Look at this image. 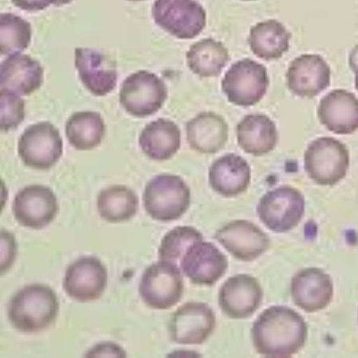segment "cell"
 Listing matches in <instances>:
<instances>
[{"label":"cell","mask_w":358,"mask_h":358,"mask_svg":"<svg viewBox=\"0 0 358 358\" xmlns=\"http://www.w3.org/2000/svg\"><path fill=\"white\" fill-rule=\"evenodd\" d=\"M308 327L304 318L285 306L266 309L252 328V339L256 352L271 358H287L305 346Z\"/></svg>","instance_id":"obj_1"},{"label":"cell","mask_w":358,"mask_h":358,"mask_svg":"<svg viewBox=\"0 0 358 358\" xmlns=\"http://www.w3.org/2000/svg\"><path fill=\"white\" fill-rule=\"evenodd\" d=\"M59 309L57 294L51 287L33 284L22 288L11 298L8 319L18 331L37 334L55 322Z\"/></svg>","instance_id":"obj_2"},{"label":"cell","mask_w":358,"mask_h":358,"mask_svg":"<svg viewBox=\"0 0 358 358\" xmlns=\"http://www.w3.org/2000/svg\"><path fill=\"white\" fill-rule=\"evenodd\" d=\"M191 190L179 176L163 173L151 179L146 185L143 206L153 220L169 222L182 218L191 205Z\"/></svg>","instance_id":"obj_3"},{"label":"cell","mask_w":358,"mask_h":358,"mask_svg":"<svg viewBox=\"0 0 358 358\" xmlns=\"http://www.w3.org/2000/svg\"><path fill=\"white\" fill-rule=\"evenodd\" d=\"M350 157L348 147L333 137H320L308 146L304 156L305 170L313 182L334 187L348 174Z\"/></svg>","instance_id":"obj_4"},{"label":"cell","mask_w":358,"mask_h":358,"mask_svg":"<svg viewBox=\"0 0 358 358\" xmlns=\"http://www.w3.org/2000/svg\"><path fill=\"white\" fill-rule=\"evenodd\" d=\"M176 264L160 260L145 268L140 282L139 294L148 308L166 310L182 301L185 281Z\"/></svg>","instance_id":"obj_5"},{"label":"cell","mask_w":358,"mask_h":358,"mask_svg":"<svg viewBox=\"0 0 358 358\" xmlns=\"http://www.w3.org/2000/svg\"><path fill=\"white\" fill-rule=\"evenodd\" d=\"M305 212L304 196L288 185L268 192L260 199L257 208L260 221L275 233L292 230L301 223Z\"/></svg>","instance_id":"obj_6"},{"label":"cell","mask_w":358,"mask_h":358,"mask_svg":"<svg viewBox=\"0 0 358 358\" xmlns=\"http://www.w3.org/2000/svg\"><path fill=\"white\" fill-rule=\"evenodd\" d=\"M270 85L264 66L245 58L234 64L222 82V91L231 103L242 107L253 106L264 97Z\"/></svg>","instance_id":"obj_7"},{"label":"cell","mask_w":358,"mask_h":358,"mask_svg":"<svg viewBox=\"0 0 358 358\" xmlns=\"http://www.w3.org/2000/svg\"><path fill=\"white\" fill-rule=\"evenodd\" d=\"M153 18L171 36L192 40L199 36L206 25V13L196 0H156Z\"/></svg>","instance_id":"obj_8"},{"label":"cell","mask_w":358,"mask_h":358,"mask_svg":"<svg viewBox=\"0 0 358 358\" xmlns=\"http://www.w3.org/2000/svg\"><path fill=\"white\" fill-rule=\"evenodd\" d=\"M119 98L128 113L145 117L154 115L162 108L168 98V88L155 73L139 71L124 81Z\"/></svg>","instance_id":"obj_9"},{"label":"cell","mask_w":358,"mask_h":358,"mask_svg":"<svg viewBox=\"0 0 358 358\" xmlns=\"http://www.w3.org/2000/svg\"><path fill=\"white\" fill-rule=\"evenodd\" d=\"M63 149L61 134L48 122L28 127L17 145L18 155L23 164L37 170L52 168L62 157Z\"/></svg>","instance_id":"obj_10"},{"label":"cell","mask_w":358,"mask_h":358,"mask_svg":"<svg viewBox=\"0 0 358 358\" xmlns=\"http://www.w3.org/2000/svg\"><path fill=\"white\" fill-rule=\"evenodd\" d=\"M216 324V315L210 306L190 302L179 307L171 315L169 333L171 341L176 344L198 345L211 337Z\"/></svg>","instance_id":"obj_11"},{"label":"cell","mask_w":358,"mask_h":358,"mask_svg":"<svg viewBox=\"0 0 358 358\" xmlns=\"http://www.w3.org/2000/svg\"><path fill=\"white\" fill-rule=\"evenodd\" d=\"M214 237L232 257L245 262L257 259L271 245L270 237L260 227L245 220L229 222Z\"/></svg>","instance_id":"obj_12"},{"label":"cell","mask_w":358,"mask_h":358,"mask_svg":"<svg viewBox=\"0 0 358 358\" xmlns=\"http://www.w3.org/2000/svg\"><path fill=\"white\" fill-rule=\"evenodd\" d=\"M59 211L52 189L41 185H29L18 192L13 203L16 221L22 227L40 230L50 224Z\"/></svg>","instance_id":"obj_13"},{"label":"cell","mask_w":358,"mask_h":358,"mask_svg":"<svg viewBox=\"0 0 358 358\" xmlns=\"http://www.w3.org/2000/svg\"><path fill=\"white\" fill-rule=\"evenodd\" d=\"M107 284V268L102 262L96 257H84L69 266L63 286L73 300L88 303L99 300Z\"/></svg>","instance_id":"obj_14"},{"label":"cell","mask_w":358,"mask_h":358,"mask_svg":"<svg viewBox=\"0 0 358 358\" xmlns=\"http://www.w3.org/2000/svg\"><path fill=\"white\" fill-rule=\"evenodd\" d=\"M264 292L259 280L248 274L229 278L221 287L218 294L222 313L233 320L252 317L262 306Z\"/></svg>","instance_id":"obj_15"},{"label":"cell","mask_w":358,"mask_h":358,"mask_svg":"<svg viewBox=\"0 0 358 358\" xmlns=\"http://www.w3.org/2000/svg\"><path fill=\"white\" fill-rule=\"evenodd\" d=\"M286 80L287 87L294 95L312 99L330 86L331 70L321 55L303 54L290 63Z\"/></svg>","instance_id":"obj_16"},{"label":"cell","mask_w":358,"mask_h":358,"mask_svg":"<svg viewBox=\"0 0 358 358\" xmlns=\"http://www.w3.org/2000/svg\"><path fill=\"white\" fill-rule=\"evenodd\" d=\"M182 270L194 285L213 286L227 272L226 255L214 244L203 241L191 245L180 260Z\"/></svg>","instance_id":"obj_17"},{"label":"cell","mask_w":358,"mask_h":358,"mask_svg":"<svg viewBox=\"0 0 358 358\" xmlns=\"http://www.w3.org/2000/svg\"><path fill=\"white\" fill-rule=\"evenodd\" d=\"M290 292L292 301L298 308L313 313L331 303L334 286L329 275L320 268L310 267L298 272L292 278Z\"/></svg>","instance_id":"obj_18"},{"label":"cell","mask_w":358,"mask_h":358,"mask_svg":"<svg viewBox=\"0 0 358 358\" xmlns=\"http://www.w3.org/2000/svg\"><path fill=\"white\" fill-rule=\"evenodd\" d=\"M75 65L79 77L90 92L96 96H105L116 86L117 73L113 59L92 48L75 50Z\"/></svg>","instance_id":"obj_19"},{"label":"cell","mask_w":358,"mask_h":358,"mask_svg":"<svg viewBox=\"0 0 358 358\" xmlns=\"http://www.w3.org/2000/svg\"><path fill=\"white\" fill-rule=\"evenodd\" d=\"M320 122L338 135L358 131V98L344 89H336L323 97L317 108Z\"/></svg>","instance_id":"obj_20"},{"label":"cell","mask_w":358,"mask_h":358,"mask_svg":"<svg viewBox=\"0 0 358 358\" xmlns=\"http://www.w3.org/2000/svg\"><path fill=\"white\" fill-rule=\"evenodd\" d=\"M208 183L218 194L232 198L245 192L251 183L252 172L249 163L241 156L226 155L211 165Z\"/></svg>","instance_id":"obj_21"},{"label":"cell","mask_w":358,"mask_h":358,"mask_svg":"<svg viewBox=\"0 0 358 358\" xmlns=\"http://www.w3.org/2000/svg\"><path fill=\"white\" fill-rule=\"evenodd\" d=\"M44 69L36 59L16 53L0 66V85L18 95L29 96L41 87Z\"/></svg>","instance_id":"obj_22"},{"label":"cell","mask_w":358,"mask_h":358,"mask_svg":"<svg viewBox=\"0 0 358 358\" xmlns=\"http://www.w3.org/2000/svg\"><path fill=\"white\" fill-rule=\"evenodd\" d=\"M186 133L192 150L202 155H214L226 145L229 127L220 115L202 112L188 122Z\"/></svg>","instance_id":"obj_23"},{"label":"cell","mask_w":358,"mask_h":358,"mask_svg":"<svg viewBox=\"0 0 358 358\" xmlns=\"http://www.w3.org/2000/svg\"><path fill=\"white\" fill-rule=\"evenodd\" d=\"M238 145L254 157L272 152L279 142V133L275 122L264 114L246 115L236 127Z\"/></svg>","instance_id":"obj_24"},{"label":"cell","mask_w":358,"mask_h":358,"mask_svg":"<svg viewBox=\"0 0 358 358\" xmlns=\"http://www.w3.org/2000/svg\"><path fill=\"white\" fill-rule=\"evenodd\" d=\"M138 143L142 152L149 159L157 162L167 161L173 157L181 148V131L172 121L159 118L143 129Z\"/></svg>","instance_id":"obj_25"},{"label":"cell","mask_w":358,"mask_h":358,"mask_svg":"<svg viewBox=\"0 0 358 358\" xmlns=\"http://www.w3.org/2000/svg\"><path fill=\"white\" fill-rule=\"evenodd\" d=\"M291 34L277 20L258 22L251 29L248 38L250 48L257 57L266 62L276 61L289 49Z\"/></svg>","instance_id":"obj_26"},{"label":"cell","mask_w":358,"mask_h":358,"mask_svg":"<svg viewBox=\"0 0 358 358\" xmlns=\"http://www.w3.org/2000/svg\"><path fill=\"white\" fill-rule=\"evenodd\" d=\"M190 71L201 78L218 76L230 61L225 45L213 38H205L193 44L187 52Z\"/></svg>","instance_id":"obj_27"},{"label":"cell","mask_w":358,"mask_h":358,"mask_svg":"<svg viewBox=\"0 0 358 358\" xmlns=\"http://www.w3.org/2000/svg\"><path fill=\"white\" fill-rule=\"evenodd\" d=\"M138 206L136 192L124 185H113L103 189L97 199L100 217L113 224L131 220L137 214Z\"/></svg>","instance_id":"obj_28"},{"label":"cell","mask_w":358,"mask_h":358,"mask_svg":"<svg viewBox=\"0 0 358 358\" xmlns=\"http://www.w3.org/2000/svg\"><path fill=\"white\" fill-rule=\"evenodd\" d=\"M106 133L101 115L94 111H80L69 118L66 134L70 144L78 151H90L98 147Z\"/></svg>","instance_id":"obj_29"},{"label":"cell","mask_w":358,"mask_h":358,"mask_svg":"<svg viewBox=\"0 0 358 358\" xmlns=\"http://www.w3.org/2000/svg\"><path fill=\"white\" fill-rule=\"evenodd\" d=\"M31 24L12 13L0 15V53L8 55L19 53L31 43Z\"/></svg>","instance_id":"obj_30"},{"label":"cell","mask_w":358,"mask_h":358,"mask_svg":"<svg viewBox=\"0 0 358 358\" xmlns=\"http://www.w3.org/2000/svg\"><path fill=\"white\" fill-rule=\"evenodd\" d=\"M203 238L202 234L193 227H175L163 237L159 248V258L176 263L182 259L191 245L203 241Z\"/></svg>","instance_id":"obj_31"},{"label":"cell","mask_w":358,"mask_h":358,"mask_svg":"<svg viewBox=\"0 0 358 358\" xmlns=\"http://www.w3.org/2000/svg\"><path fill=\"white\" fill-rule=\"evenodd\" d=\"M0 128L2 131H9L18 127L24 121L25 105L24 100L15 92L1 88L0 91Z\"/></svg>","instance_id":"obj_32"},{"label":"cell","mask_w":358,"mask_h":358,"mask_svg":"<svg viewBox=\"0 0 358 358\" xmlns=\"http://www.w3.org/2000/svg\"><path fill=\"white\" fill-rule=\"evenodd\" d=\"M17 255V245L13 234L1 231V273H6L13 266Z\"/></svg>","instance_id":"obj_33"},{"label":"cell","mask_w":358,"mask_h":358,"mask_svg":"<svg viewBox=\"0 0 358 358\" xmlns=\"http://www.w3.org/2000/svg\"><path fill=\"white\" fill-rule=\"evenodd\" d=\"M127 354L122 348L114 343H102L94 347L88 352L87 357H126Z\"/></svg>","instance_id":"obj_34"},{"label":"cell","mask_w":358,"mask_h":358,"mask_svg":"<svg viewBox=\"0 0 358 358\" xmlns=\"http://www.w3.org/2000/svg\"><path fill=\"white\" fill-rule=\"evenodd\" d=\"M17 8L27 12L41 11L50 6L45 0H12Z\"/></svg>","instance_id":"obj_35"},{"label":"cell","mask_w":358,"mask_h":358,"mask_svg":"<svg viewBox=\"0 0 358 358\" xmlns=\"http://www.w3.org/2000/svg\"><path fill=\"white\" fill-rule=\"evenodd\" d=\"M349 66L355 73V86L358 92V44L352 49L350 53Z\"/></svg>","instance_id":"obj_36"},{"label":"cell","mask_w":358,"mask_h":358,"mask_svg":"<svg viewBox=\"0 0 358 358\" xmlns=\"http://www.w3.org/2000/svg\"><path fill=\"white\" fill-rule=\"evenodd\" d=\"M47 3L50 5H53L55 6L59 7L64 5H67L73 1V0H45Z\"/></svg>","instance_id":"obj_37"},{"label":"cell","mask_w":358,"mask_h":358,"mask_svg":"<svg viewBox=\"0 0 358 358\" xmlns=\"http://www.w3.org/2000/svg\"><path fill=\"white\" fill-rule=\"evenodd\" d=\"M128 1L139 2V1H145V0H128Z\"/></svg>","instance_id":"obj_38"},{"label":"cell","mask_w":358,"mask_h":358,"mask_svg":"<svg viewBox=\"0 0 358 358\" xmlns=\"http://www.w3.org/2000/svg\"><path fill=\"white\" fill-rule=\"evenodd\" d=\"M243 1H255V0H243Z\"/></svg>","instance_id":"obj_39"}]
</instances>
